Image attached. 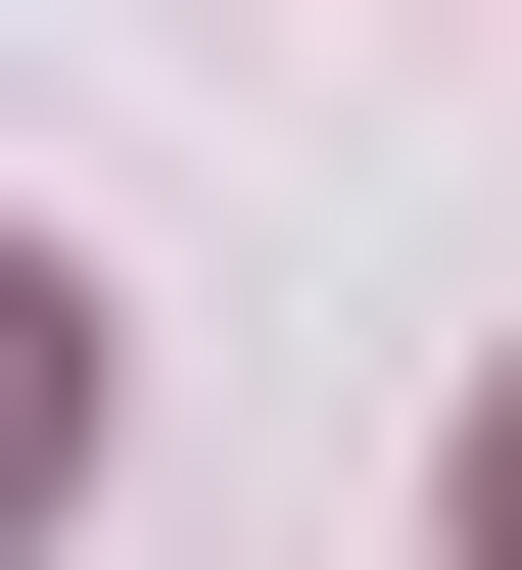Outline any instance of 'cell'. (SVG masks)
<instances>
[{"instance_id":"obj_2","label":"cell","mask_w":522,"mask_h":570,"mask_svg":"<svg viewBox=\"0 0 522 570\" xmlns=\"http://www.w3.org/2000/svg\"><path fill=\"white\" fill-rule=\"evenodd\" d=\"M475 570H522V428H475Z\"/></svg>"},{"instance_id":"obj_1","label":"cell","mask_w":522,"mask_h":570,"mask_svg":"<svg viewBox=\"0 0 522 570\" xmlns=\"http://www.w3.org/2000/svg\"><path fill=\"white\" fill-rule=\"evenodd\" d=\"M0 523H96V285L0 238Z\"/></svg>"}]
</instances>
